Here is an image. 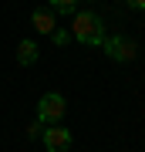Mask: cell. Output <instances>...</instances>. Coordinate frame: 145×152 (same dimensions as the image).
<instances>
[{
	"mask_svg": "<svg viewBox=\"0 0 145 152\" xmlns=\"http://www.w3.org/2000/svg\"><path fill=\"white\" fill-rule=\"evenodd\" d=\"M128 7L132 10H145V0H128Z\"/></svg>",
	"mask_w": 145,
	"mask_h": 152,
	"instance_id": "10",
	"label": "cell"
},
{
	"mask_svg": "<svg viewBox=\"0 0 145 152\" xmlns=\"http://www.w3.org/2000/svg\"><path fill=\"white\" fill-rule=\"evenodd\" d=\"M64 112H68V102H64V95H61V91L41 95V102H37V122H44V125H58L61 118H64Z\"/></svg>",
	"mask_w": 145,
	"mask_h": 152,
	"instance_id": "2",
	"label": "cell"
},
{
	"mask_svg": "<svg viewBox=\"0 0 145 152\" xmlns=\"http://www.w3.org/2000/svg\"><path fill=\"white\" fill-rule=\"evenodd\" d=\"M44 135V122H31L27 125V139H41Z\"/></svg>",
	"mask_w": 145,
	"mask_h": 152,
	"instance_id": "9",
	"label": "cell"
},
{
	"mask_svg": "<svg viewBox=\"0 0 145 152\" xmlns=\"http://www.w3.org/2000/svg\"><path fill=\"white\" fill-rule=\"evenodd\" d=\"M105 54L111 61H118V64H128V61H135V54H138V48H135L132 37H125V34H111V37H105Z\"/></svg>",
	"mask_w": 145,
	"mask_h": 152,
	"instance_id": "3",
	"label": "cell"
},
{
	"mask_svg": "<svg viewBox=\"0 0 145 152\" xmlns=\"http://www.w3.org/2000/svg\"><path fill=\"white\" fill-rule=\"evenodd\" d=\"M105 20L98 14L91 10H81L74 14V27H71V41H81V44H88V48H101L105 44Z\"/></svg>",
	"mask_w": 145,
	"mask_h": 152,
	"instance_id": "1",
	"label": "cell"
},
{
	"mask_svg": "<svg viewBox=\"0 0 145 152\" xmlns=\"http://www.w3.org/2000/svg\"><path fill=\"white\" fill-rule=\"evenodd\" d=\"M31 24H34L37 34H54V31H58V27H54V14L47 10V7H37V10L31 14Z\"/></svg>",
	"mask_w": 145,
	"mask_h": 152,
	"instance_id": "5",
	"label": "cell"
},
{
	"mask_svg": "<svg viewBox=\"0 0 145 152\" xmlns=\"http://www.w3.org/2000/svg\"><path fill=\"white\" fill-rule=\"evenodd\" d=\"M47 10L58 14H78V0H47Z\"/></svg>",
	"mask_w": 145,
	"mask_h": 152,
	"instance_id": "7",
	"label": "cell"
},
{
	"mask_svg": "<svg viewBox=\"0 0 145 152\" xmlns=\"http://www.w3.org/2000/svg\"><path fill=\"white\" fill-rule=\"evenodd\" d=\"M41 142H44L47 152H68L71 149V132L64 129V125H44Z\"/></svg>",
	"mask_w": 145,
	"mask_h": 152,
	"instance_id": "4",
	"label": "cell"
},
{
	"mask_svg": "<svg viewBox=\"0 0 145 152\" xmlns=\"http://www.w3.org/2000/svg\"><path fill=\"white\" fill-rule=\"evenodd\" d=\"M37 54H41V51H37V44H34L31 37H24L20 44H17V64H24V68H31L34 61H37Z\"/></svg>",
	"mask_w": 145,
	"mask_h": 152,
	"instance_id": "6",
	"label": "cell"
},
{
	"mask_svg": "<svg viewBox=\"0 0 145 152\" xmlns=\"http://www.w3.org/2000/svg\"><path fill=\"white\" fill-rule=\"evenodd\" d=\"M51 41L58 44V48H64V44H71V31H61V27H58V31H54V37H51Z\"/></svg>",
	"mask_w": 145,
	"mask_h": 152,
	"instance_id": "8",
	"label": "cell"
}]
</instances>
